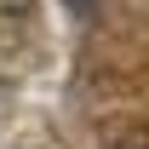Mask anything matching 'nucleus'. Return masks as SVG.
Instances as JSON below:
<instances>
[{
	"mask_svg": "<svg viewBox=\"0 0 149 149\" xmlns=\"http://www.w3.org/2000/svg\"><path fill=\"white\" fill-rule=\"evenodd\" d=\"M63 6H69L74 17H92V12H97V0H63Z\"/></svg>",
	"mask_w": 149,
	"mask_h": 149,
	"instance_id": "nucleus-1",
	"label": "nucleus"
},
{
	"mask_svg": "<svg viewBox=\"0 0 149 149\" xmlns=\"http://www.w3.org/2000/svg\"><path fill=\"white\" fill-rule=\"evenodd\" d=\"M132 149H149V143H132Z\"/></svg>",
	"mask_w": 149,
	"mask_h": 149,
	"instance_id": "nucleus-2",
	"label": "nucleus"
}]
</instances>
